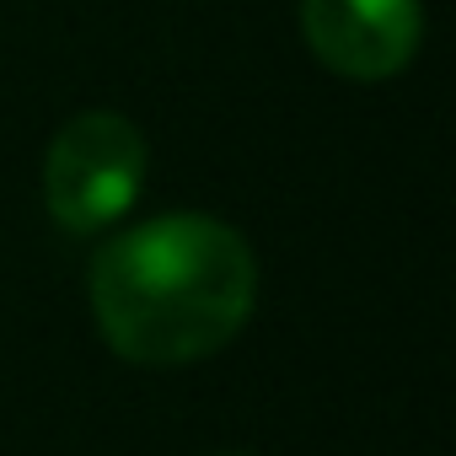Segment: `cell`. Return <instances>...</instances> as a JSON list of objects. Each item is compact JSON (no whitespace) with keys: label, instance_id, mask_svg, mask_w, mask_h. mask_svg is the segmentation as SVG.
<instances>
[{"label":"cell","instance_id":"6da1fadb","mask_svg":"<svg viewBox=\"0 0 456 456\" xmlns=\"http://www.w3.org/2000/svg\"><path fill=\"white\" fill-rule=\"evenodd\" d=\"M258 258L237 225L172 209L118 232L92 258V312L113 354L134 365H193L253 317Z\"/></svg>","mask_w":456,"mask_h":456},{"label":"cell","instance_id":"7a4b0ae2","mask_svg":"<svg viewBox=\"0 0 456 456\" xmlns=\"http://www.w3.org/2000/svg\"><path fill=\"white\" fill-rule=\"evenodd\" d=\"M151 172V145L134 118L92 108L76 113L44 156V199L60 232L97 237L140 204Z\"/></svg>","mask_w":456,"mask_h":456},{"label":"cell","instance_id":"3957f363","mask_svg":"<svg viewBox=\"0 0 456 456\" xmlns=\"http://www.w3.org/2000/svg\"><path fill=\"white\" fill-rule=\"evenodd\" d=\"M301 33L312 54L349 81L397 76L424 38L419 0H301Z\"/></svg>","mask_w":456,"mask_h":456},{"label":"cell","instance_id":"277c9868","mask_svg":"<svg viewBox=\"0 0 456 456\" xmlns=\"http://www.w3.org/2000/svg\"><path fill=\"white\" fill-rule=\"evenodd\" d=\"M225 456H248V451H225Z\"/></svg>","mask_w":456,"mask_h":456}]
</instances>
